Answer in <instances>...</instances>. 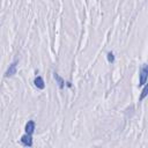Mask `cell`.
I'll use <instances>...</instances> for the list:
<instances>
[{
    "mask_svg": "<svg viewBox=\"0 0 148 148\" xmlns=\"http://www.w3.org/2000/svg\"><path fill=\"white\" fill-rule=\"evenodd\" d=\"M17 60H15L14 62H12L10 65H9V67L7 68V71H6V73H5V76L6 77H8V76H12V75H14L15 73H16V66H17Z\"/></svg>",
    "mask_w": 148,
    "mask_h": 148,
    "instance_id": "cell-2",
    "label": "cell"
},
{
    "mask_svg": "<svg viewBox=\"0 0 148 148\" xmlns=\"http://www.w3.org/2000/svg\"><path fill=\"white\" fill-rule=\"evenodd\" d=\"M21 143L23 146H25V147H31L32 146V138H31V135L27 134V133L24 135H22L21 136Z\"/></svg>",
    "mask_w": 148,
    "mask_h": 148,
    "instance_id": "cell-3",
    "label": "cell"
},
{
    "mask_svg": "<svg viewBox=\"0 0 148 148\" xmlns=\"http://www.w3.org/2000/svg\"><path fill=\"white\" fill-rule=\"evenodd\" d=\"M106 57H108V61H109V62H111V64L114 62V56H113L112 52H108Z\"/></svg>",
    "mask_w": 148,
    "mask_h": 148,
    "instance_id": "cell-7",
    "label": "cell"
},
{
    "mask_svg": "<svg viewBox=\"0 0 148 148\" xmlns=\"http://www.w3.org/2000/svg\"><path fill=\"white\" fill-rule=\"evenodd\" d=\"M146 95H147V87H146V86H143V89H142L141 95H140V101H142V99L146 97Z\"/></svg>",
    "mask_w": 148,
    "mask_h": 148,
    "instance_id": "cell-8",
    "label": "cell"
},
{
    "mask_svg": "<svg viewBox=\"0 0 148 148\" xmlns=\"http://www.w3.org/2000/svg\"><path fill=\"white\" fill-rule=\"evenodd\" d=\"M34 83L38 89H44L45 88V83H44V80H43L42 76H36L35 80H34Z\"/></svg>",
    "mask_w": 148,
    "mask_h": 148,
    "instance_id": "cell-5",
    "label": "cell"
},
{
    "mask_svg": "<svg viewBox=\"0 0 148 148\" xmlns=\"http://www.w3.org/2000/svg\"><path fill=\"white\" fill-rule=\"evenodd\" d=\"M35 121L34 120H28V123L25 124V126H24V130H25V133L27 134H32L34 133V131H35Z\"/></svg>",
    "mask_w": 148,
    "mask_h": 148,
    "instance_id": "cell-4",
    "label": "cell"
},
{
    "mask_svg": "<svg viewBox=\"0 0 148 148\" xmlns=\"http://www.w3.org/2000/svg\"><path fill=\"white\" fill-rule=\"evenodd\" d=\"M147 76H148V67L147 65H143L141 67V71H140V81H139V87H142L146 84V81H147Z\"/></svg>",
    "mask_w": 148,
    "mask_h": 148,
    "instance_id": "cell-1",
    "label": "cell"
},
{
    "mask_svg": "<svg viewBox=\"0 0 148 148\" xmlns=\"http://www.w3.org/2000/svg\"><path fill=\"white\" fill-rule=\"evenodd\" d=\"M53 77L56 79V81L58 82V84H59V88L60 89H62L64 87H65V81L62 80V77L58 74V73H53Z\"/></svg>",
    "mask_w": 148,
    "mask_h": 148,
    "instance_id": "cell-6",
    "label": "cell"
}]
</instances>
